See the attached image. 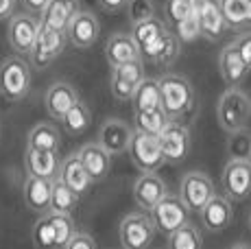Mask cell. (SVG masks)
<instances>
[{
	"mask_svg": "<svg viewBox=\"0 0 251 249\" xmlns=\"http://www.w3.org/2000/svg\"><path fill=\"white\" fill-rule=\"evenodd\" d=\"M162 90V109L171 121L183 118L195 105V90L192 83L181 75H164L160 79Z\"/></svg>",
	"mask_w": 251,
	"mask_h": 249,
	"instance_id": "cell-1",
	"label": "cell"
},
{
	"mask_svg": "<svg viewBox=\"0 0 251 249\" xmlns=\"http://www.w3.org/2000/svg\"><path fill=\"white\" fill-rule=\"evenodd\" d=\"M251 116V99L243 90L229 88L223 92V97L219 99V107H216V118L219 124L227 133L243 131L249 123Z\"/></svg>",
	"mask_w": 251,
	"mask_h": 249,
	"instance_id": "cell-2",
	"label": "cell"
},
{
	"mask_svg": "<svg viewBox=\"0 0 251 249\" xmlns=\"http://www.w3.org/2000/svg\"><path fill=\"white\" fill-rule=\"evenodd\" d=\"M31 90V68L20 57H9L0 64V94L7 100H22Z\"/></svg>",
	"mask_w": 251,
	"mask_h": 249,
	"instance_id": "cell-3",
	"label": "cell"
},
{
	"mask_svg": "<svg viewBox=\"0 0 251 249\" xmlns=\"http://www.w3.org/2000/svg\"><path fill=\"white\" fill-rule=\"evenodd\" d=\"M155 232L157 227L153 223V217H147L142 212L127 214L118 225V236L125 249H149Z\"/></svg>",
	"mask_w": 251,
	"mask_h": 249,
	"instance_id": "cell-4",
	"label": "cell"
},
{
	"mask_svg": "<svg viewBox=\"0 0 251 249\" xmlns=\"http://www.w3.org/2000/svg\"><path fill=\"white\" fill-rule=\"evenodd\" d=\"M129 153H131V162L136 164V169L142 171V173H155L166 164V157L162 153V145L157 136L136 131Z\"/></svg>",
	"mask_w": 251,
	"mask_h": 249,
	"instance_id": "cell-5",
	"label": "cell"
},
{
	"mask_svg": "<svg viewBox=\"0 0 251 249\" xmlns=\"http://www.w3.org/2000/svg\"><path fill=\"white\" fill-rule=\"evenodd\" d=\"M151 214H153L155 227L160 229V232L168 234V236H171L173 232H177V229H181L183 225L190 223L188 221V219H190V210H188V205L181 201L179 195L168 193L166 197L153 208Z\"/></svg>",
	"mask_w": 251,
	"mask_h": 249,
	"instance_id": "cell-6",
	"label": "cell"
},
{
	"mask_svg": "<svg viewBox=\"0 0 251 249\" xmlns=\"http://www.w3.org/2000/svg\"><path fill=\"white\" fill-rule=\"evenodd\" d=\"M214 184L205 173L192 171L181 177V186H179V197L188 205L190 212H201L207 205V201L214 197Z\"/></svg>",
	"mask_w": 251,
	"mask_h": 249,
	"instance_id": "cell-7",
	"label": "cell"
},
{
	"mask_svg": "<svg viewBox=\"0 0 251 249\" xmlns=\"http://www.w3.org/2000/svg\"><path fill=\"white\" fill-rule=\"evenodd\" d=\"M192 11L201 26V35L210 42H219L227 31L221 0H192Z\"/></svg>",
	"mask_w": 251,
	"mask_h": 249,
	"instance_id": "cell-8",
	"label": "cell"
},
{
	"mask_svg": "<svg viewBox=\"0 0 251 249\" xmlns=\"http://www.w3.org/2000/svg\"><path fill=\"white\" fill-rule=\"evenodd\" d=\"M223 190L231 201H243L251 195V162L249 160H229L223 169Z\"/></svg>",
	"mask_w": 251,
	"mask_h": 249,
	"instance_id": "cell-9",
	"label": "cell"
},
{
	"mask_svg": "<svg viewBox=\"0 0 251 249\" xmlns=\"http://www.w3.org/2000/svg\"><path fill=\"white\" fill-rule=\"evenodd\" d=\"M40 31H42V20L28 16V13L13 16L11 25H9V44L18 55H31Z\"/></svg>",
	"mask_w": 251,
	"mask_h": 249,
	"instance_id": "cell-10",
	"label": "cell"
},
{
	"mask_svg": "<svg viewBox=\"0 0 251 249\" xmlns=\"http://www.w3.org/2000/svg\"><path fill=\"white\" fill-rule=\"evenodd\" d=\"M66 42H68V35H66V33L42 26L35 46H33V50H31L33 68L42 70V68H46L48 64H52V61L61 55V50L66 49Z\"/></svg>",
	"mask_w": 251,
	"mask_h": 249,
	"instance_id": "cell-11",
	"label": "cell"
},
{
	"mask_svg": "<svg viewBox=\"0 0 251 249\" xmlns=\"http://www.w3.org/2000/svg\"><path fill=\"white\" fill-rule=\"evenodd\" d=\"M157 138H160L162 153L168 164H179V162L188 157V151H190V131H188V127L183 123L171 121Z\"/></svg>",
	"mask_w": 251,
	"mask_h": 249,
	"instance_id": "cell-12",
	"label": "cell"
},
{
	"mask_svg": "<svg viewBox=\"0 0 251 249\" xmlns=\"http://www.w3.org/2000/svg\"><path fill=\"white\" fill-rule=\"evenodd\" d=\"M144 79V66L142 59L129 61L125 66L112 68V94L116 100H131L136 94V88Z\"/></svg>",
	"mask_w": 251,
	"mask_h": 249,
	"instance_id": "cell-13",
	"label": "cell"
},
{
	"mask_svg": "<svg viewBox=\"0 0 251 249\" xmlns=\"http://www.w3.org/2000/svg\"><path fill=\"white\" fill-rule=\"evenodd\" d=\"M133 129L129 127L127 123L116 121V118H109L100 124L99 131V145L103 147L109 155H120V153L129 151L133 140Z\"/></svg>",
	"mask_w": 251,
	"mask_h": 249,
	"instance_id": "cell-14",
	"label": "cell"
},
{
	"mask_svg": "<svg viewBox=\"0 0 251 249\" xmlns=\"http://www.w3.org/2000/svg\"><path fill=\"white\" fill-rule=\"evenodd\" d=\"M81 13L79 0H48V4L42 11V26L55 28V31L66 33L76 16Z\"/></svg>",
	"mask_w": 251,
	"mask_h": 249,
	"instance_id": "cell-15",
	"label": "cell"
},
{
	"mask_svg": "<svg viewBox=\"0 0 251 249\" xmlns=\"http://www.w3.org/2000/svg\"><path fill=\"white\" fill-rule=\"evenodd\" d=\"M168 195L164 179L157 173H142L133 184V199L142 210L153 212L157 203Z\"/></svg>",
	"mask_w": 251,
	"mask_h": 249,
	"instance_id": "cell-16",
	"label": "cell"
},
{
	"mask_svg": "<svg viewBox=\"0 0 251 249\" xmlns=\"http://www.w3.org/2000/svg\"><path fill=\"white\" fill-rule=\"evenodd\" d=\"M61 157L57 151H35L26 149L24 155V166H26L28 177H40V179L55 181L61 171Z\"/></svg>",
	"mask_w": 251,
	"mask_h": 249,
	"instance_id": "cell-17",
	"label": "cell"
},
{
	"mask_svg": "<svg viewBox=\"0 0 251 249\" xmlns=\"http://www.w3.org/2000/svg\"><path fill=\"white\" fill-rule=\"evenodd\" d=\"M201 221H203L207 232H223L231 225L234 219V208H231V199L223 197V195H214L207 205L201 210Z\"/></svg>",
	"mask_w": 251,
	"mask_h": 249,
	"instance_id": "cell-18",
	"label": "cell"
},
{
	"mask_svg": "<svg viewBox=\"0 0 251 249\" xmlns=\"http://www.w3.org/2000/svg\"><path fill=\"white\" fill-rule=\"evenodd\" d=\"M66 35H68V42L75 46V49H90V46H94V42L99 40L100 25H99L94 13L81 11L79 16L72 20V25L68 26Z\"/></svg>",
	"mask_w": 251,
	"mask_h": 249,
	"instance_id": "cell-19",
	"label": "cell"
},
{
	"mask_svg": "<svg viewBox=\"0 0 251 249\" xmlns=\"http://www.w3.org/2000/svg\"><path fill=\"white\" fill-rule=\"evenodd\" d=\"M79 100H81L79 94H76V90L72 88L70 83H66V81H57V83H52L50 88H48L44 103H46L48 114H50L52 118L64 121L66 114H68Z\"/></svg>",
	"mask_w": 251,
	"mask_h": 249,
	"instance_id": "cell-20",
	"label": "cell"
},
{
	"mask_svg": "<svg viewBox=\"0 0 251 249\" xmlns=\"http://www.w3.org/2000/svg\"><path fill=\"white\" fill-rule=\"evenodd\" d=\"M105 57H107V61H109L112 68H118V66H125V64H129V61L142 59V52H140V46L136 44L133 35L116 33V35H112L107 40Z\"/></svg>",
	"mask_w": 251,
	"mask_h": 249,
	"instance_id": "cell-21",
	"label": "cell"
},
{
	"mask_svg": "<svg viewBox=\"0 0 251 249\" xmlns=\"http://www.w3.org/2000/svg\"><path fill=\"white\" fill-rule=\"evenodd\" d=\"M24 203L31 212L48 214L50 212V197H52V181L40 179V177H26L24 181Z\"/></svg>",
	"mask_w": 251,
	"mask_h": 249,
	"instance_id": "cell-22",
	"label": "cell"
},
{
	"mask_svg": "<svg viewBox=\"0 0 251 249\" xmlns=\"http://www.w3.org/2000/svg\"><path fill=\"white\" fill-rule=\"evenodd\" d=\"M219 70H221V76H223V81L231 88H236L238 83H243L245 76L249 73V66L245 64V59L240 57L238 49H236V44L231 42L227 44L223 50H221L219 55Z\"/></svg>",
	"mask_w": 251,
	"mask_h": 249,
	"instance_id": "cell-23",
	"label": "cell"
},
{
	"mask_svg": "<svg viewBox=\"0 0 251 249\" xmlns=\"http://www.w3.org/2000/svg\"><path fill=\"white\" fill-rule=\"evenodd\" d=\"M79 157L83 162L85 171L90 173L92 181H103L109 175L112 169V155L99 145V142H90L79 149Z\"/></svg>",
	"mask_w": 251,
	"mask_h": 249,
	"instance_id": "cell-24",
	"label": "cell"
},
{
	"mask_svg": "<svg viewBox=\"0 0 251 249\" xmlns=\"http://www.w3.org/2000/svg\"><path fill=\"white\" fill-rule=\"evenodd\" d=\"M59 179L64 181L66 186H70V188L75 190L79 197L88 193L90 186L94 184V181H92V177H90V173L85 171L83 162H81L79 153H72V155H68L64 162H61Z\"/></svg>",
	"mask_w": 251,
	"mask_h": 249,
	"instance_id": "cell-25",
	"label": "cell"
},
{
	"mask_svg": "<svg viewBox=\"0 0 251 249\" xmlns=\"http://www.w3.org/2000/svg\"><path fill=\"white\" fill-rule=\"evenodd\" d=\"M179 44L181 42L175 33L164 31L155 42H151V44L142 50V57H147V59L155 61V64H160V66H168L177 59V55H179Z\"/></svg>",
	"mask_w": 251,
	"mask_h": 249,
	"instance_id": "cell-26",
	"label": "cell"
},
{
	"mask_svg": "<svg viewBox=\"0 0 251 249\" xmlns=\"http://www.w3.org/2000/svg\"><path fill=\"white\" fill-rule=\"evenodd\" d=\"M133 112H144V109H155L162 107V90H160V79H151L144 76L136 88V94L131 99Z\"/></svg>",
	"mask_w": 251,
	"mask_h": 249,
	"instance_id": "cell-27",
	"label": "cell"
},
{
	"mask_svg": "<svg viewBox=\"0 0 251 249\" xmlns=\"http://www.w3.org/2000/svg\"><path fill=\"white\" fill-rule=\"evenodd\" d=\"M61 133L55 124L50 123H37L28 133V147L35 151H59Z\"/></svg>",
	"mask_w": 251,
	"mask_h": 249,
	"instance_id": "cell-28",
	"label": "cell"
},
{
	"mask_svg": "<svg viewBox=\"0 0 251 249\" xmlns=\"http://www.w3.org/2000/svg\"><path fill=\"white\" fill-rule=\"evenodd\" d=\"M76 205H79V195L75 193V190L70 188V186H66L64 181L57 177L55 181H52V197H50V212H57V214H70L76 210Z\"/></svg>",
	"mask_w": 251,
	"mask_h": 249,
	"instance_id": "cell-29",
	"label": "cell"
},
{
	"mask_svg": "<svg viewBox=\"0 0 251 249\" xmlns=\"http://www.w3.org/2000/svg\"><path fill=\"white\" fill-rule=\"evenodd\" d=\"M33 245L35 249H59V241H57V227L52 221V212L42 214L37 223L33 225Z\"/></svg>",
	"mask_w": 251,
	"mask_h": 249,
	"instance_id": "cell-30",
	"label": "cell"
},
{
	"mask_svg": "<svg viewBox=\"0 0 251 249\" xmlns=\"http://www.w3.org/2000/svg\"><path fill=\"white\" fill-rule=\"evenodd\" d=\"M221 9L229 28L251 26V0H221Z\"/></svg>",
	"mask_w": 251,
	"mask_h": 249,
	"instance_id": "cell-31",
	"label": "cell"
},
{
	"mask_svg": "<svg viewBox=\"0 0 251 249\" xmlns=\"http://www.w3.org/2000/svg\"><path fill=\"white\" fill-rule=\"evenodd\" d=\"M168 123H171V118L162 107L136 112V131L149 133V136H160Z\"/></svg>",
	"mask_w": 251,
	"mask_h": 249,
	"instance_id": "cell-32",
	"label": "cell"
},
{
	"mask_svg": "<svg viewBox=\"0 0 251 249\" xmlns=\"http://www.w3.org/2000/svg\"><path fill=\"white\" fill-rule=\"evenodd\" d=\"M164 31H168L166 25H164L162 20H157V18H151V20H144V22H140V25H133L131 35H133V40H136V44L140 46V52H142L151 42H155Z\"/></svg>",
	"mask_w": 251,
	"mask_h": 249,
	"instance_id": "cell-33",
	"label": "cell"
},
{
	"mask_svg": "<svg viewBox=\"0 0 251 249\" xmlns=\"http://www.w3.org/2000/svg\"><path fill=\"white\" fill-rule=\"evenodd\" d=\"M168 249H203V238L195 225H183L168 236Z\"/></svg>",
	"mask_w": 251,
	"mask_h": 249,
	"instance_id": "cell-34",
	"label": "cell"
},
{
	"mask_svg": "<svg viewBox=\"0 0 251 249\" xmlns=\"http://www.w3.org/2000/svg\"><path fill=\"white\" fill-rule=\"evenodd\" d=\"M61 123L66 124V131H68L70 136H79V133L88 131V127H90V123H92L90 107L83 103V100H79V103H76L75 107H72L70 112L66 114V118Z\"/></svg>",
	"mask_w": 251,
	"mask_h": 249,
	"instance_id": "cell-35",
	"label": "cell"
},
{
	"mask_svg": "<svg viewBox=\"0 0 251 249\" xmlns=\"http://www.w3.org/2000/svg\"><path fill=\"white\" fill-rule=\"evenodd\" d=\"M164 11H166V18L173 26L181 25L183 20L192 16V0H166L164 4Z\"/></svg>",
	"mask_w": 251,
	"mask_h": 249,
	"instance_id": "cell-36",
	"label": "cell"
},
{
	"mask_svg": "<svg viewBox=\"0 0 251 249\" xmlns=\"http://www.w3.org/2000/svg\"><path fill=\"white\" fill-rule=\"evenodd\" d=\"M227 149L231 153V160H249L251 155V136L247 131H236L229 133V142Z\"/></svg>",
	"mask_w": 251,
	"mask_h": 249,
	"instance_id": "cell-37",
	"label": "cell"
},
{
	"mask_svg": "<svg viewBox=\"0 0 251 249\" xmlns=\"http://www.w3.org/2000/svg\"><path fill=\"white\" fill-rule=\"evenodd\" d=\"M127 16L131 25H140L144 20L155 18V7L153 0H129L127 2Z\"/></svg>",
	"mask_w": 251,
	"mask_h": 249,
	"instance_id": "cell-38",
	"label": "cell"
},
{
	"mask_svg": "<svg viewBox=\"0 0 251 249\" xmlns=\"http://www.w3.org/2000/svg\"><path fill=\"white\" fill-rule=\"evenodd\" d=\"M175 35L179 37V42H195L197 37H201V26H199V20H197V16L192 13L188 20H183L181 25L175 26Z\"/></svg>",
	"mask_w": 251,
	"mask_h": 249,
	"instance_id": "cell-39",
	"label": "cell"
},
{
	"mask_svg": "<svg viewBox=\"0 0 251 249\" xmlns=\"http://www.w3.org/2000/svg\"><path fill=\"white\" fill-rule=\"evenodd\" d=\"M66 249H96V241L88 232H76L72 241L66 245Z\"/></svg>",
	"mask_w": 251,
	"mask_h": 249,
	"instance_id": "cell-40",
	"label": "cell"
},
{
	"mask_svg": "<svg viewBox=\"0 0 251 249\" xmlns=\"http://www.w3.org/2000/svg\"><path fill=\"white\" fill-rule=\"evenodd\" d=\"M234 44H236V49H238L240 57L245 59V64L251 68V33H247V35H240Z\"/></svg>",
	"mask_w": 251,
	"mask_h": 249,
	"instance_id": "cell-41",
	"label": "cell"
},
{
	"mask_svg": "<svg viewBox=\"0 0 251 249\" xmlns=\"http://www.w3.org/2000/svg\"><path fill=\"white\" fill-rule=\"evenodd\" d=\"M127 2L129 0H99V4L107 13H118L120 9H127Z\"/></svg>",
	"mask_w": 251,
	"mask_h": 249,
	"instance_id": "cell-42",
	"label": "cell"
},
{
	"mask_svg": "<svg viewBox=\"0 0 251 249\" xmlns=\"http://www.w3.org/2000/svg\"><path fill=\"white\" fill-rule=\"evenodd\" d=\"M18 0H0V20H7L13 16V9H16Z\"/></svg>",
	"mask_w": 251,
	"mask_h": 249,
	"instance_id": "cell-43",
	"label": "cell"
},
{
	"mask_svg": "<svg viewBox=\"0 0 251 249\" xmlns=\"http://www.w3.org/2000/svg\"><path fill=\"white\" fill-rule=\"evenodd\" d=\"M22 2H24V7H28L31 11H44L48 0H22Z\"/></svg>",
	"mask_w": 251,
	"mask_h": 249,
	"instance_id": "cell-44",
	"label": "cell"
},
{
	"mask_svg": "<svg viewBox=\"0 0 251 249\" xmlns=\"http://www.w3.org/2000/svg\"><path fill=\"white\" fill-rule=\"evenodd\" d=\"M231 249H251V245H245V243H238V245H234Z\"/></svg>",
	"mask_w": 251,
	"mask_h": 249,
	"instance_id": "cell-45",
	"label": "cell"
},
{
	"mask_svg": "<svg viewBox=\"0 0 251 249\" xmlns=\"http://www.w3.org/2000/svg\"><path fill=\"white\" fill-rule=\"evenodd\" d=\"M249 229H251V217H249Z\"/></svg>",
	"mask_w": 251,
	"mask_h": 249,
	"instance_id": "cell-46",
	"label": "cell"
},
{
	"mask_svg": "<svg viewBox=\"0 0 251 249\" xmlns=\"http://www.w3.org/2000/svg\"><path fill=\"white\" fill-rule=\"evenodd\" d=\"M249 162H251V155H249Z\"/></svg>",
	"mask_w": 251,
	"mask_h": 249,
	"instance_id": "cell-47",
	"label": "cell"
}]
</instances>
